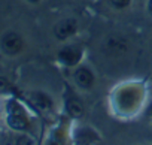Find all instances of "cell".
Instances as JSON below:
<instances>
[{
	"label": "cell",
	"instance_id": "6da1fadb",
	"mask_svg": "<svg viewBox=\"0 0 152 145\" xmlns=\"http://www.w3.org/2000/svg\"><path fill=\"white\" fill-rule=\"evenodd\" d=\"M8 126L12 129V130H18V132H23V130H27L28 129V118H27V114L24 111V108L17 102V100H11L8 103Z\"/></svg>",
	"mask_w": 152,
	"mask_h": 145
},
{
	"label": "cell",
	"instance_id": "7a4b0ae2",
	"mask_svg": "<svg viewBox=\"0 0 152 145\" xmlns=\"http://www.w3.org/2000/svg\"><path fill=\"white\" fill-rule=\"evenodd\" d=\"M0 46H2V51L9 54V55H15L18 52L23 51L24 48V40L23 38L15 33V32H8L3 35L2 40H0Z\"/></svg>",
	"mask_w": 152,
	"mask_h": 145
},
{
	"label": "cell",
	"instance_id": "3957f363",
	"mask_svg": "<svg viewBox=\"0 0 152 145\" xmlns=\"http://www.w3.org/2000/svg\"><path fill=\"white\" fill-rule=\"evenodd\" d=\"M78 30V23H76L75 18H64L61 21H58L54 27V35L57 39L64 40L70 36H73Z\"/></svg>",
	"mask_w": 152,
	"mask_h": 145
},
{
	"label": "cell",
	"instance_id": "277c9868",
	"mask_svg": "<svg viewBox=\"0 0 152 145\" xmlns=\"http://www.w3.org/2000/svg\"><path fill=\"white\" fill-rule=\"evenodd\" d=\"M94 74H93V70L87 66H79L78 69H76L75 72V82L78 84L81 88L84 90H88L94 85Z\"/></svg>",
	"mask_w": 152,
	"mask_h": 145
},
{
	"label": "cell",
	"instance_id": "5b68a950",
	"mask_svg": "<svg viewBox=\"0 0 152 145\" xmlns=\"http://www.w3.org/2000/svg\"><path fill=\"white\" fill-rule=\"evenodd\" d=\"M82 58V51L78 46H64L58 52V60L66 66H75Z\"/></svg>",
	"mask_w": 152,
	"mask_h": 145
},
{
	"label": "cell",
	"instance_id": "8992f818",
	"mask_svg": "<svg viewBox=\"0 0 152 145\" xmlns=\"http://www.w3.org/2000/svg\"><path fill=\"white\" fill-rule=\"evenodd\" d=\"M30 99V103L40 112H48L52 109V100L48 94L42 93V91H34V93H30L28 96Z\"/></svg>",
	"mask_w": 152,
	"mask_h": 145
},
{
	"label": "cell",
	"instance_id": "52a82bcc",
	"mask_svg": "<svg viewBox=\"0 0 152 145\" xmlns=\"http://www.w3.org/2000/svg\"><path fill=\"white\" fill-rule=\"evenodd\" d=\"M66 111L70 117L73 118H81L84 115V105L79 99L76 97H70L66 103Z\"/></svg>",
	"mask_w": 152,
	"mask_h": 145
},
{
	"label": "cell",
	"instance_id": "ba28073f",
	"mask_svg": "<svg viewBox=\"0 0 152 145\" xmlns=\"http://www.w3.org/2000/svg\"><path fill=\"white\" fill-rule=\"evenodd\" d=\"M5 145H34V141L26 135H17V136H11Z\"/></svg>",
	"mask_w": 152,
	"mask_h": 145
},
{
	"label": "cell",
	"instance_id": "9c48e42d",
	"mask_svg": "<svg viewBox=\"0 0 152 145\" xmlns=\"http://www.w3.org/2000/svg\"><path fill=\"white\" fill-rule=\"evenodd\" d=\"M107 49H109V51H115V52L124 51V49H125V42H124L122 39H109V42H107Z\"/></svg>",
	"mask_w": 152,
	"mask_h": 145
},
{
	"label": "cell",
	"instance_id": "30bf717a",
	"mask_svg": "<svg viewBox=\"0 0 152 145\" xmlns=\"http://www.w3.org/2000/svg\"><path fill=\"white\" fill-rule=\"evenodd\" d=\"M110 3L115 8H118V9H124V8H127L131 3V0H110Z\"/></svg>",
	"mask_w": 152,
	"mask_h": 145
},
{
	"label": "cell",
	"instance_id": "8fae6325",
	"mask_svg": "<svg viewBox=\"0 0 152 145\" xmlns=\"http://www.w3.org/2000/svg\"><path fill=\"white\" fill-rule=\"evenodd\" d=\"M9 87H11L9 81H8L6 78H2V77H0V93L8 91V90H9Z\"/></svg>",
	"mask_w": 152,
	"mask_h": 145
},
{
	"label": "cell",
	"instance_id": "7c38bea8",
	"mask_svg": "<svg viewBox=\"0 0 152 145\" xmlns=\"http://www.w3.org/2000/svg\"><path fill=\"white\" fill-rule=\"evenodd\" d=\"M148 11H149V14L152 15V0H149V2H148Z\"/></svg>",
	"mask_w": 152,
	"mask_h": 145
},
{
	"label": "cell",
	"instance_id": "4fadbf2b",
	"mask_svg": "<svg viewBox=\"0 0 152 145\" xmlns=\"http://www.w3.org/2000/svg\"><path fill=\"white\" fill-rule=\"evenodd\" d=\"M28 2H30V3H37L39 0H28Z\"/></svg>",
	"mask_w": 152,
	"mask_h": 145
},
{
	"label": "cell",
	"instance_id": "5bb4252c",
	"mask_svg": "<svg viewBox=\"0 0 152 145\" xmlns=\"http://www.w3.org/2000/svg\"><path fill=\"white\" fill-rule=\"evenodd\" d=\"M49 145H57V144H49Z\"/></svg>",
	"mask_w": 152,
	"mask_h": 145
}]
</instances>
